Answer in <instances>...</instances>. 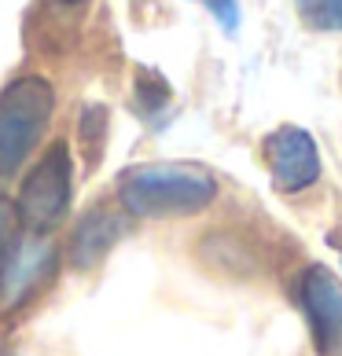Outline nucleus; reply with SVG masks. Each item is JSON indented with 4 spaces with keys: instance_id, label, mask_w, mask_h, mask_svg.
Returning a JSON list of instances; mask_svg holds the SVG:
<instances>
[{
    "instance_id": "nucleus-12",
    "label": "nucleus",
    "mask_w": 342,
    "mask_h": 356,
    "mask_svg": "<svg viewBox=\"0 0 342 356\" xmlns=\"http://www.w3.org/2000/svg\"><path fill=\"white\" fill-rule=\"evenodd\" d=\"M63 4H85V0H63Z\"/></svg>"
},
{
    "instance_id": "nucleus-3",
    "label": "nucleus",
    "mask_w": 342,
    "mask_h": 356,
    "mask_svg": "<svg viewBox=\"0 0 342 356\" xmlns=\"http://www.w3.org/2000/svg\"><path fill=\"white\" fill-rule=\"evenodd\" d=\"M74 199V158L67 143H52L41 154L30 173H26L19 199H15V217L30 224L33 232H48L67 217Z\"/></svg>"
},
{
    "instance_id": "nucleus-7",
    "label": "nucleus",
    "mask_w": 342,
    "mask_h": 356,
    "mask_svg": "<svg viewBox=\"0 0 342 356\" xmlns=\"http://www.w3.org/2000/svg\"><path fill=\"white\" fill-rule=\"evenodd\" d=\"M125 232H129V213L125 209L122 213L111 209V206L88 209V213L74 224V232H70V246H67L70 268H77V272L96 268L100 261L125 239Z\"/></svg>"
},
{
    "instance_id": "nucleus-6",
    "label": "nucleus",
    "mask_w": 342,
    "mask_h": 356,
    "mask_svg": "<svg viewBox=\"0 0 342 356\" xmlns=\"http://www.w3.org/2000/svg\"><path fill=\"white\" fill-rule=\"evenodd\" d=\"M298 298L317 353L342 356V283L335 280V272L324 265H309L298 280Z\"/></svg>"
},
{
    "instance_id": "nucleus-4",
    "label": "nucleus",
    "mask_w": 342,
    "mask_h": 356,
    "mask_svg": "<svg viewBox=\"0 0 342 356\" xmlns=\"http://www.w3.org/2000/svg\"><path fill=\"white\" fill-rule=\"evenodd\" d=\"M59 250L52 239H19L0 254V320L22 312L41 290L56 280Z\"/></svg>"
},
{
    "instance_id": "nucleus-2",
    "label": "nucleus",
    "mask_w": 342,
    "mask_h": 356,
    "mask_svg": "<svg viewBox=\"0 0 342 356\" xmlns=\"http://www.w3.org/2000/svg\"><path fill=\"white\" fill-rule=\"evenodd\" d=\"M56 114V88L41 74H22L0 88V180L15 177Z\"/></svg>"
},
{
    "instance_id": "nucleus-1",
    "label": "nucleus",
    "mask_w": 342,
    "mask_h": 356,
    "mask_svg": "<svg viewBox=\"0 0 342 356\" xmlns=\"http://www.w3.org/2000/svg\"><path fill=\"white\" fill-rule=\"evenodd\" d=\"M217 199V177L195 162H140L118 177L129 217H192Z\"/></svg>"
},
{
    "instance_id": "nucleus-5",
    "label": "nucleus",
    "mask_w": 342,
    "mask_h": 356,
    "mask_svg": "<svg viewBox=\"0 0 342 356\" xmlns=\"http://www.w3.org/2000/svg\"><path fill=\"white\" fill-rule=\"evenodd\" d=\"M265 165L276 191L298 195L320 180V151L313 136L298 125H280L265 136Z\"/></svg>"
},
{
    "instance_id": "nucleus-10",
    "label": "nucleus",
    "mask_w": 342,
    "mask_h": 356,
    "mask_svg": "<svg viewBox=\"0 0 342 356\" xmlns=\"http://www.w3.org/2000/svg\"><path fill=\"white\" fill-rule=\"evenodd\" d=\"M203 4L210 8V15L217 19V26L228 37L240 33V0H203Z\"/></svg>"
},
{
    "instance_id": "nucleus-8",
    "label": "nucleus",
    "mask_w": 342,
    "mask_h": 356,
    "mask_svg": "<svg viewBox=\"0 0 342 356\" xmlns=\"http://www.w3.org/2000/svg\"><path fill=\"white\" fill-rule=\"evenodd\" d=\"M169 103V85L162 74L155 70H137V107L143 114H155L159 107Z\"/></svg>"
},
{
    "instance_id": "nucleus-11",
    "label": "nucleus",
    "mask_w": 342,
    "mask_h": 356,
    "mask_svg": "<svg viewBox=\"0 0 342 356\" xmlns=\"http://www.w3.org/2000/svg\"><path fill=\"white\" fill-rule=\"evenodd\" d=\"M11 232H15V206L8 199H0V254H4V246L11 243Z\"/></svg>"
},
{
    "instance_id": "nucleus-9",
    "label": "nucleus",
    "mask_w": 342,
    "mask_h": 356,
    "mask_svg": "<svg viewBox=\"0 0 342 356\" xmlns=\"http://www.w3.org/2000/svg\"><path fill=\"white\" fill-rule=\"evenodd\" d=\"M298 8L317 30H342V0H298Z\"/></svg>"
}]
</instances>
